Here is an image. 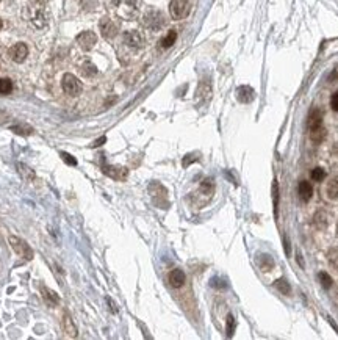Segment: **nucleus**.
<instances>
[{"mask_svg": "<svg viewBox=\"0 0 338 340\" xmlns=\"http://www.w3.org/2000/svg\"><path fill=\"white\" fill-rule=\"evenodd\" d=\"M143 22L147 28H151V30L157 32L160 30V28H163L166 20H165V16L161 14V11L158 10H149L146 11L144 18H143Z\"/></svg>", "mask_w": 338, "mask_h": 340, "instance_id": "1", "label": "nucleus"}, {"mask_svg": "<svg viewBox=\"0 0 338 340\" xmlns=\"http://www.w3.org/2000/svg\"><path fill=\"white\" fill-rule=\"evenodd\" d=\"M189 11H191V3L188 0H172L171 5H169V13H171V18L175 20L185 19Z\"/></svg>", "mask_w": 338, "mask_h": 340, "instance_id": "2", "label": "nucleus"}, {"mask_svg": "<svg viewBox=\"0 0 338 340\" xmlns=\"http://www.w3.org/2000/svg\"><path fill=\"white\" fill-rule=\"evenodd\" d=\"M61 87H63V89H65V93L68 96H79L82 93V89H83L82 82L72 74H65V77H63V82H61Z\"/></svg>", "mask_w": 338, "mask_h": 340, "instance_id": "3", "label": "nucleus"}, {"mask_svg": "<svg viewBox=\"0 0 338 340\" xmlns=\"http://www.w3.org/2000/svg\"><path fill=\"white\" fill-rule=\"evenodd\" d=\"M10 245L14 251H16L20 257H24L25 260H32L33 259V251H32V248L27 245V242H24L22 238H17V237H14L11 235L10 237Z\"/></svg>", "mask_w": 338, "mask_h": 340, "instance_id": "4", "label": "nucleus"}, {"mask_svg": "<svg viewBox=\"0 0 338 340\" xmlns=\"http://www.w3.org/2000/svg\"><path fill=\"white\" fill-rule=\"evenodd\" d=\"M124 42L132 49H141L144 47V36L138 30H130L124 33Z\"/></svg>", "mask_w": 338, "mask_h": 340, "instance_id": "5", "label": "nucleus"}, {"mask_svg": "<svg viewBox=\"0 0 338 340\" xmlns=\"http://www.w3.org/2000/svg\"><path fill=\"white\" fill-rule=\"evenodd\" d=\"M8 55L14 63H22L28 55V47L24 42H17V44H14L8 51Z\"/></svg>", "mask_w": 338, "mask_h": 340, "instance_id": "6", "label": "nucleus"}, {"mask_svg": "<svg viewBox=\"0 0 338 340\" xmlns=\"http://www.w3.org/2000/svg\"><path fill=\"white\" fill-rule=\"evenodd\" d=\"M77 42H79V46L83 49V51H91L94 46H96V42H97V36H96V33L94 32H83L80 33L79 36H77Z\"/></svg>", "mask_w": 338, "mask_h": 340, "instance_id": "7", "label": "nucleus"}, {"mask_svg": "<svg viewBox=\"0 0 338 340\" xmlns=\"http://www.w3.org/2000/svg\"><path fill=\"white\" fill-rule=\"evenodd\" d=\"M101 33L105 39H113L118 35V25L111 19L103 18L101 20Z\"/></svg>", "mask_w": 338, "mask_h": 340, "instance_id": "8", "label": "nucleus"}, {"mask_svg": "<svg viewBox=\"0 0 338 340\" xmlns=\"http://www.w3.org/2000/svg\"><path fill=\"white\" fill-rule=\"evenodd\" d=\"M102 171L116 180H122L127 177V174H129V171H127L125 168H116V166H110V165H102Z\"/></svg>", "mask_w": 338, "mask_h": 340, "instance_id": "9", "label": "nucleus"}, {"mask_svg": "<svg viewBox=\"0 0 338 340\" xmlns=\"http://www.w3.org/2000/svg\"><path fill=\"white\" fill-rule=\"evenodd\" d=\"M254 97H255V91H254L251 87H248V85H244V87H239L237 89V99L239 102L243 104H249L254 101Z\"/></svg>", "mask_w": 338, "mask_h": 340, "instance_id": "10", "label": "nucleus"}, {"mask_svg": "<svg viewBox=\"0 0 338 340\" xmlns=\"http://www.w3.org/2000/svg\"><path fill=\"white\" fill-rule=\"evenodd\" d=\"M185 281H186V276L182 270H179V268H175V270L169 273V284H171L174 288H180L183 284H185Z\"/></svg>", "mask_w": 338, "mask_h": 340, "instance_id": "11", "label": "nucleus"}, {"mask_svg": "<svg viewBox=\"0 0 338 340\" xmlns=\"http://www.w3.org/2000/svg\"><path fill=\"white\" fill-rule=\"evenodd\" d=\"M32 24L36 27V28H44L47 25V16H46V11L42 8H34L33 14H32Z\"/></svg>", "mask_w": 338, "mask_h": 340, "instance_id": "12", "label": "nucleus"}, {"mask_svg": "<svg viewBox=\"0 0 338 340\" xmlns=\"http://www.w3.org/2000/svg\"><path fill=\"white\" fill-rule=\"evenodd\" d=\"M320 127H322V111L315 108L308 116V130L320 129Z\"/></svg>", "mask_w": 338, "mask_h": 340, "instance_id": "13", "label": "nucleus"}, {"mask_svg": "<svg viewBox=\"0 0 338 340\" xmlns=\"http://www.w3.org/2000/svg\"><path fill=\"white\" fill-rule=\"evenodd\" d=\"M312 195H313V187H312V183L302 180V182L299 183V196H301V199L304 201V202H308L310 199H312Z\"/></svg>", "mask_w": 338, "mask_h": 340, "instance_id": "14", "label": "nucleus"}, {"mask_svg": "<svg viewBox=\"0 0 338 340\" xmlns=\"http://www.w3.org/2000/svg\"><path fill=\"white\" fill-rule=\"evenodd\" d=\"M257 264L263 271H271L274 268V260L270 254H258L257 256Z\"/></svg>", "mask_w": 338, "mask_h": 340, "instance_id": "15", "label": "nucleus"}, {"mask_svg": "<svg viewBox=\"0 0 338 340\" xmlns=\"http://www.w3.org/2000/svg\"><path fill=\"white\" fill-rule=\"evenodd\" d=\"M326 195L329 199H338V176L332 177L326 187Z\"/></svg>", "mask_w": 338, "mask_h": 340, "instance_id": "16", "label": "nucleus"}, {"mask_svg": "<svg viewBox=\"0 0 338 340\" xmlns=\"http://www.w3.org/2000/svg\"><path fill=\"white\" fill-rule=\"evenodd\" d=\"M42 298H44V301L49 304V306H56V304L60 303L58 300V296H56L55 292H52L51 288H46V287H42Z\"/></svg>", "mask_w": 338, "mask_h": 340, "instance_id": "17", "label": "nucleus"}, {"mask_svg": "<svg viewBox=\"0 0 338 340\" xmlns=\"http://www.w3.org/2000/svg\"><path fill=\"white\" fill-rule=\"evenodd\" d=\"M63 326H65V331L69 337H77V328L75 324L72 323V318H70L68 314L63 317Z\"/></svg>", "mask_w": 338, "mask_h": 340, "instance_id": "18", "label": "nucleus"}, {"mask_svg": "<svg viewBox=\"0 0 338 340\" xmlns=\"http://www.w3.org/2000/svg\"><path fill=\"white\" fill-rule=\"evenodd\" d=\"M80 72L84 77H94L97 74V68L91 61H84L83 65H82V68H80Z\"/></svg>", "mask_w": 338, "mask_h": 340, "instance_id": "19", "label": "nucleus"}, {"mask_svg": "<svg viewBox=\"0 0 338 340\" xmlns=\"http://www.w3.org/2000/svg\"><path fill=\"white\" fill-rule=\"evenodd\" d=\"M175 39H177V33H175L174 30H171L163 39L160 41V46L163 47V49H169L175 42Z\"/></svg>", "mask_w": 338, "mask_h": 340, "instance_id": "20", "label": "nucleus"}, {"mask_svg": "<svg viewBox=\"0 0 338 340\" xmlns=\"http://www.w3.org/2000/svg\"><path fill=\"white\" fill-rule=\"evenodd\" d=\"M310 138H312V141H315V143H321V141L326 138V129L320 127V129L310 130Z\"/></svg>", "mask_w": 338, "mask_h": 340, "instance_id": "21", "label": "nucleus"}, {"mask_svg": "<svg viewBox=\"0 0 338 340\" xmlns=\"http://www.w3.org/2000/svg\"><path fill=\"white\" fill-rule=\"evenodd\" d=\"M201 191L203 195L207 196H211L215 191V183H213V179H205L202 183H201Z\"/></svg>", "mask_w": 338, "mask_h": 340, "instance_id": "22", "label": "nucleus"}, {"mask_svg": "<svg viewBox=\"0 0 338 340\" xmlns=\"http://www.w3.org/2000/svg\"><path fill=\"white\" fill-rule=\"evenodd\" d=\"M274 286L277 287V290H279V292H280L282 295H290V292H291L290 284H288V282H287L285 279H279V281H276V282H274Z\"/></svg>", "mask_w": 338, "mask_h": 340, "instance_id": "23", "label": "nucleus"}, {"mask_svg": "<svg viewBox=\"0 0 338 340\" xmlns=\"http://www.w3.org/2000/svg\"><path fill=\"white\" fill-rule=\"evenodd\" d=\"M13 91V83L10 79H0V94H10Z\"/></svg>", "mask_w": 338, "mask_h": 340, "instance_id": "24", "label": "nucleus"}, {"mask_svg": "<svg viewBox=\"0 0 338 340\" xmlns=\"http://www.w3.org/2000/svg\"><path fill=\"white\" fill-rule=\"evenodd\" d=\"M11 130L14 133H17V135H32L33 133V129L28 125H13Z\"/></svg>", "mask_w": 338, "mask_h": 340, "instance_id": "25", "label": "nucleus"}, {"mask_svg": "<svg viewBox=\"0 0 338 340\" xmlns=\"http://www.w3.org/2000/svg\"><path fill=\"white\" fill-rule=\"evenodd\" d=\"M272 202H274V214L277 215V209H279V183H277V180H274V183H272Z\"/></svg>", "mask_w": 338, "mask_h": 340, "instance_id": "26", "label": "nucleus"}, {"mask_svg": "<svg viewBox=\"0 0 338 340\" xmlns=\"http://www.w3.org/2000/svg\"><path fill=\"white\" fill-rule=\"evenodd\" d=\"M17 168H19V173H20V176H24L25 177V180H32V179H34V173L32 171L30 168H28L27 165H17Z\"/></svg>", "mask_w": 338, "mask_h": 340, "instance_id": "27", "label": "nucleus"}, {"mask_svg": "<svg viewBox=\"0 0 338 340\" xmlns=\"http://www.w3.org/2000/svg\"><path fill=\"white\" fill-rule=\"evenodd\" d=\"M318 278H320V282H321V286L324 288H330V287H332V278H330V276L326 271H321L318 274Z\"/></svg>", "mask_w": 338, "mask_h": 340, "instance_id": "28", "label": "nucleus"}, {"mask_svg": "<svg viewBox=\"0 0 338 340\" xmlns=\"http://www.w3.org/2000/svg\"><path fill=\"white\" fill-rule=\"evenodd\" d=\"M310 176H312V179L315 180V182H321L324 177H326V171H324L322 168H313L312 169V173H310Z\"/></svg>", "mask_w": 338, "mask_h": 340, "instance_id": "29", "label": "nucleus"}, {"mask_svg": "<svg viewBox=\"0 0 338 340\" xmlns=\"http://www.w3.org/2000/svg\"><path fill=\"white\" fill-rule=\"evenodd\" d=\"M235 318H234V315H227V337H232L234 336V332H235Z\"/></svg>", "mask_w": 338, "mask_h": 340, "instance_id": "30", "label": "nucleus"}, {"mask_svg": "<svg viewBox=\"0 0 338 340\" xmlns=\"http://www.w3.org/2000/svg\"><path fill=\"white\" fill-rule=\"evenodd\" d=\"M60 155H61V159L65 160L68 165H70V166H75V165H77V160H75L70 154H68V152H60Z\"/></svg>", "mask_w": 338, "mask_h": 340, "instance_id": "31", "label": "nucleus"}, {"mask_svg": "<svg viewBox=\"0 0 338 340\" xmlns=\"http://www.w3.org/2000/svg\"><path fill=\"white\" fill-rule=\"evenodd\" d=\"M329 260L335 268H338V250H334L329 252Z\"/></svg>", "mask_w": 338, "mask_h": 340, "instance_id": "32", "label": "nucleus"}, {"mask_svg": "<svg viewBox=\"0 0 338 340\" xmlns=\"http://www.w3.org/2000/svg\"><path fill=\"white\" fill-rule=\"evenodd\" d=\"M330 107H332L334 111H338V91H335L332 97H330Z\"/></svg>", "mask_w": 338, "mask_h": 340, "instance_id": "33", "label": "nucleus"}, {"mask_svg": "<svg viewBox=\"0 0 338 340\" xmlns=\"http://www.w3.org/2000/svg\"><path fill=\"white\" fill-rule=\"evenodd\" d=\"M118 3H124V5H129V6H136L138 0H116Z\"/></svg>", "mask_w": 338, "mask_h": 340, "instance_id": "34", "label": "nucleus"}, {"mask_svg": "<svg viewBox=\"0 0 338 340\" xmlns=\"http://www.w3.org/2000/svg\"><path fill=\"white\" fill-rule=\"evenodd\" d=\"M105 141H107V138L105 137H102V138H99V140H96L94 143H93V147H97V146H101L102 143H105Z\"/></svg>", "mask_w": 338, "mask_h": 340, "instance_id": "35", "label": "nucleus"}, {"mask_svg": "<svg viewBox=\"0 0 338 340\" xmlns=\"http://www.w3.org/2000/svg\"><path fill=\"white\" fill-rule=\"evenodd\" d=\"M34 2H38V3H44V2H47V0H34Z\"/></svg>", "mask_w": 338, "mask_h": 340, "instance_id": "36", "label": "nucleus"}, {"mask_svg": "<svg viewBox=\"0 0 338 340\" xmlns=\"http://www.w3.org/2000/svg\"><path fill=\"white\" fill-rule=\"evenodd\" d=\"M2 25H3V24H2V20H0V28H2Z\"/></svg>", "mask_w": 338, "mask_h": 340, "instance_id": "37", "label": "nucleus"}]
</instances>
